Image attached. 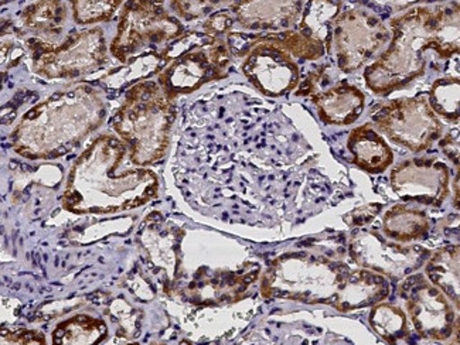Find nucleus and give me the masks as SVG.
Wrapping results in <instances>:
<instances>
[{
    "instance_id": "1",
    "label": "nucleus",
    "mask_w": 460,
    "mask_h": 345,
    "mask_svg": "<svg viewBox=\"0 0 460 345\" xmlns=\"http://www.w3.org/2000/svg\"><path fill=\"white\" fill-rule=\"evenodd\" d=\"M128 147L122 140L102 135L74 163L63 194L68 213L112 214L137 208L155 199L156 174L144 167L120 172Z\"/></svg>"
},
{
    "instance_id": "2",
    "label": "nucleus",
    "mask_w": 460,
    "mask_h": 345,
    "mask_svg": "<svg viewBox=\"0 0 460 345\" xmlns=\"http://www.w3.org/2000/svg\"><path fill=\"white\" fill-rule=\"evenodd\" d=\"M104 117V103L90 86L58 91L24 113L12 135L14 152L31 160L66 156Z\"/></svg>"
},
{
    "instance_id": "3",
    "label": "nucleus",
    "mask_w": 460,
    "mask_h": 345,
    "mask_svg": "<svg viewBox=\"0 0 460 345\" xmlns=\"http://www.w3.org/2000/svg\"><path fill=\"white\" fill-rule=\"evenodd\" d=\"M176 110L159 84L152 81L130 88L114 118V129L129 147L130 160L144 167L164 159Z\"/></svg>"
},
{
    "instance_id": "4",
    "label": "nucleus",
    "mask_w": 460,
    "mask_h": 345,
    "mask_svg": "<svg viewBox=\"0 0 460 345\" xmlns=\"http://www.w3.org/2000/svg\"><path fill=\"white\" fill-rule=\"evenodd\" d=\"M391 27L390 49L364 73L368 88L377 93L397 90L424 74L425 53L434 49V9L414 7L393 19Z\"/></svg>"
},
{
    "instance_id": "5",
    "label": "nucleus",
    "mask_w": 460,
    "mask_h": 345,
    "mask_svg": "<svg viewBox=\"0 0 460 345\" xmlns=\"http://www.w3.org/2000/svg\"><path fill=\"white\" fill-rule=\"evenodd\" d=\"M346 263L314 253H287L268 266L261 290L268 299H288L309 305H333Z\"/></svg>"
},
{
    "instance_id": "6",
    "label": "nucleus",
    "mask_w": 460,
    "mask_h": 345,
    "mask_svg": "<svg viewBox=\"0 0 460 345\" xmlns=\"http://www.w3.org/2000/svg\"><path fill=\"white\" fill-rule=\"evenodd\" d=\"M230 50L220 37L190 33L179 37L161 54L164 63L159 85L171 98L199 90L227 74Z\"/></svg>"
},
{
    "instance_id": "7",
    "label": "nucleus",
    "mask_w": 460,
    "mask_h": 345,
    "mask_svg": "<svg viewBox=\"0 0 460 345\" xmlns=\"http://www.w3.org/2000/svg\"><path fill=\"white\" fill-rule=\"evenodd\" d=\"M33 56V70L46 78H77L107 61V41L101 29L77 31L60 44L43 39L27 43Z\"/></svg>"
},
{
    "instance_id": "8",
    "label": "nucleus",
    "mask_w": 460,
    "mask_h": 345,
    "mask_svg": "<svg viewBox=\"0 0 460 345\" xmlns=\"http://www.w3.org/2000/svg\"><path fill=\"white\" fill-rule=\"evenodd\" d=\"M181 33V22L167 13L161 4L130 2L122 12L110 51L120 63H129L145 47L174 41Z\"/></svg>"
},
{
    "instance_id": "9",
    "label": "nucleus",
    "mask_w": 460,
    "mask_h": 345,
    "mask_svg": "<svg viewBox=\"0 0 460 345\" xmlns=\"http://www.w3.org/2000/svg\"><path fill=\"white\" fill-rule=\"evenodd\" d=\"M371 117L388 139L415 153L427 150L444 129L425 95L383 103Z\"/></svg>"
},
{
    "instance_id": "10",
    "label": "nucleus",
    "mask_w": 460,
    "mask_h": 345,
    "mask_svg": "<svg viewBox=\"0 0 460 345\" xmlns=\"http://www.w3.org/2000/svg\"><path fill=\"white\" fill-rule=\"evenodd\" d=\"M429 249L388 243L378 229H358L351 236L350 258L361 270L394 279H405L427 263Z\"/></svg>"
},
{
    "instance_id": "11",
    "label": "nucleus",
    "mask_w": 460,
    "mask_h": 345,
    "mask_svg": "<svg viewBox=\"0 0 460 345\" xmlns=\"http://www.w3.org/2000/svg\"><path fill=\"white\" fill-rule=\"evenodd\" d=\"M390 39L380 17L356 7L337 17L332 43L336 46L337 63L344 73H351L363 66Z\"/></svg>"
},
{
    "instance_id": "12",
    "label": "nucleus",
    "mask_w": 460,
    "mask_h": 345,
    "mask_svg": "<svg viewBox=\"0 0 460 345\" xmlns=\"http://www.w3.org/2000/svg\"><path fill=\"white\" fill-rule=\"evenodd\" d=\"M408 314L415 330L424 339L445 341L457 327L456 313L444 293L435 288L424 275H410L400 286Z\"/></svg>"
},
{
    "instance_id": "13",
    "label": "nucleus",
    "mask_w": 460,
    "mask_h": 345,
    "mask_svg": "<svg viewBox=\"0 0 460 345\" xmlns=\"http://www.w3.org/2000/svg\"><path fill=\"white\" fill-rule=\"evenodd\" d=\"M243 71L248 81L267 97L278 98L294 91L299 83V66L294 57L274 40L261 36L247 53Z\"/></svg>"
},
{
    "instance_id": "14",
    "label": "nucleus",
    "mask_w": 460,
    "mask_h": 345,
    "mask_svg": "<svg viewBox=\"0 0 460 345\" xmlns=\"http://www.w3.org/2000/svg\"><path fill=\"white\" fill-rule=\"evenodd\" d=\"M449 169L435 159H412L391 172L394 193L403 201L439 207L449 194Z\"/></svg>"
},
{
    "instance_id": "15",
    "label": "nucleus",
    "mask_w": 460,
    "mask_h": 345,
    "mask_svg": "<svg viewBox=\"0 0 460 345\" xmlns=\"http://www.w3.org/2000/svg\"><path fill=\"white\" fill-rule=\"evenodd\" d=\"M300 2H241L231 7L234 21L250 31H287L296 23Z\"/></svg>"
},
{
    "instance_id": "16",
    "label": "nucleus",
    "mask_w": 460,
    "mask_h": 345,
    "mask_svg": "<svg viewBox=\"0 0 460 345\" xmlns=\"http://www.w3.org/2000/svg\"><path fill=\"white\" fill-rule=\"evenodd\" d=\"M388 293L390 285L384 276L367 270H350L344 276L332 305L341 313L354 312L378 305Z\"/></svg>"
},
{
    "instance_id": "17",
    "label": "nucleus",
    "mask_w": 460,
    "mask_h": 345,
    "mask_svg": "<svg viewBox=\"0 0 460 345\" xmlns=\"http://www.w3.org/2000/svg\"><path fill=\"white\" fill-rule=\"evenodd\" d=\"M364 93L357 86L343 83L317 93L314 103L319 117L331 125H350L364 111Z\"/></svg>"
},
{
    "instance_id": "18",
    "label": "nucleus",
    "mask_w": 460,
    "mask_h": 345,
    "mask_svg": "<svg viewBox=\"0 0 460 345\" xmlns=\"http://www.w3.org/2000/svg\"><path fill=\"white\" fill-rule=\"evenodd\" d=\"M347 147L353 156V163L368 172H383L393 164L394 155L388 143L371 123L356 128L350 133Z\"/></svg>"
},
{
    "instance_id": "19",
    "label": "nucleus",
    "mask_w": 460,
    "mask_h": 345,
    "mask_svg": "<svg viewBox=\"0 0 460 345\" xmlns=\"http://www.w3.org/2000/svg\"><path fill=\"white\" fill-rule=\"evenodd\" d=\"M460 248L449 245L439 249L427 261V279L435 288L454 302L456 309L460 305Z\"/></svg>"
},
{
    "instance_id": "20",
    "label": "nucleus",
    "mask_w": 460,
    "mask_h": 345,
    "mask_svg": "<svg viewBox=\"0 0 460 345\" xmlns=\"http://www.w3.org/2000/svg\"><path fill=\"white\" fill-rule=\"evenodd\" d=\"M108 325L93 315L77 314L58 323L51 345H101L107 340Z\"/></svg>"
},
{
    "instance_id": "21",
    "label": "nucleus",
    "mask_w": 460,
    "mask_h": 345,
    "mask_svg": "<svg viewBox=\"0 0 460 345\" xmlns=\"http://www.w3.org/2000/svg\"><path fill=\"white\" fill-rule=\"evenodd\" d=\"M341 6L343 4L339 2H309L305 7L297 31L311 40L323 44L326 50L331 51L334 22L341 16Z\"/></svg>"
},
{
    "instance_id": "22",
    "label": "nucleus",
    "mask_w": 460,
    "mask_h": 345,
    "mask_svg": "<svg viewBox=\"0 0 460 345\" xmlns=\"http://www.w3.org/2000/svg\"><path fill=\"white\" fill-rule=\"evenodd\" d=\"M383 228L384 234L397 243H412L427 235L430 219L420 209L395 206L384 217Z\"/></svg>"
},
{
    "instance_id": "23",
    "label": "nucleus",
    "mask_w": 460,
    "mask_h": 345,
    "mask_svg": "<svg viewBox=\"0 0 460 345\" xmlns=\"http://www.w3.org/2000/svg\"><path fill=\"white\" fill-rule=\"evenodd\" d=\"M432 39V50L444 58L459 51V4L435 7Z\"/></svg>"
},
{
    "instance_id": "24",
    "label": "nucleus",
    "mask_w": 460,
    "mask_h": 345,
    "mask_svg": "<svg viewBox=\"0 0 460 345\" xmlns=\"http://www.w3.org/2000/svg\"><path fill=\"white\" fill-rule=\"evenodd\" d=\"M67 19V7L61 2H39L26 7L22 21L29 31L40 36H58Z\"/></svg>"
},
{
    "instance_id": "25",
    "label": "nucleus",
    "mask_w": 460,
    "mask_h": 345,
    "mask_svg": "<svg viewBox=\"0 0 460 345\" xmlns=\"http://www.w3.org/2000/svg\"><path fill=\"white\" fill-rule=\"evenodd\" d=\"M370 324L391 345H398L410 335L407 315L397 305L385 303L376 305L370 314Z\"/></svg>"
},
{
    "instance_id": "26",
    "label": "nucleus",
    "mask_w": 460,
    "mask_h": 345,
    "mask_svg": "<svg viewBox=\"0 0 460 345\" xmlns=\"http://www.w3.org/2000/svg\"><path fill=\"white\" fill-rule=\"evenodd\" d=\"M459 90L460 83L457 76H445L435 81L430 88L428 102L437 115L457 122L459 120Z\"/></svg>"
},
{
    "instance_id": "27",
    "label": "nucleus",
    "mask_w": 460,
    "mask_h": 345,
    "mask_svg": "<svg viewBox=\"0 0 460 345\" xmlns=\"http://www.w3.org/2000/svg\"><path fill=\"white\" fill-rule=\"evenodd\" d=\"M272 37L290 56L302 58V60H317L323 57L324 51H326V47L323 44L311 40L292 29L272 34Z\"/></svg>"
},
{
    "instance_id": "28",
    "label": "nucleus",
    "mask_w": 460,
    "mask_h": 345,
    "mask_svg": "<svg viewBox=\"0 0 460 345\" xmlns=\"http://www.w3.org/2000/svg\"><path fill=\"white\" fill-rule=\"evenodd\" d=\"M120 2H73L74 21L78 24L105 22L114 16Z\"/></svg>"
},
{
    "instance_id": "29",
    "label": "nucleus",
    "mask_w": 460,
    "mask_h": 345,
    "mask_svg": "<svg viewBox=\"0 0 460 345\" xmlns=\"http://www.w3.org/2000/svg\"><path fill=\"white\" fill-rule=\"evenodd\" d=\"M0 345H47V340L37 330L0 327Z\"/></svg>"
},
{
    "instance_id": "30",
    "label": "nucleus",
    "mask_w": 460,
    "mask_h": 345,
    "mask_svg": "<svg viewBox=\"0 0 460 345\" xmlns=\"http://www.w3.org/2000/svg\"><path fill=\"white\" fill-rule=\"evenodd\" d=\"M234 16L227 12H220V13L213 14L206 23H204V31L206 34L213 37H220L223 34L230 33L231 27L234 24Z\"/></svg>"
},
{
    "instance_id": "31",
    "label": "nucleus",
    "mask_w": 460,
    "mask_h": 345,
    "mask_svg": "<svg viewBox=\"0 0 460 345\" xmlns=\"http://www.w3.org/2000/svg\"><path fill=\"white\" fill-rule=\"evenodd\" d=\"M214 2H173V9L184 19H197L213 11Z\"/></svg>"
},
{
    "instance_id": "32",
    "label": "nucleus",
    "mask_w": 460,
    "mask_h": 345,
    "mask_svg": "<svg viewBox=\"0 0 460 345\" xmlns=\"http://www.w3.org/2000/svg\"><path fill=\"white\" fill-rule=\"evenodd\" d=\"M383 206L380 204H370V206L364 207V208H358L350 214L351 224L353 226H366V224L371 223V219L376 218L380 213V209Z\"/></svg>"
},
{
    "instance_id": "33",
    "label": "nucleus",
    "mask_w": 460,
    "mask_h": 345,
    "mask_svg": "<svg viewBox=\"0 0 460 345\" xmlns=\"http://www.w3.org/2000/svg\"><path fill=\"white\" fill-rule=\"evenodd\" d=\"M13 51L17 50L11 44H0V91H2V86H4L7 70L14 66L13 56H12Z\"/></svg>"
},
{
    "instance_id": "34",
    "label": "nucleus",
    "mask_w": 460,
    "mask_h": 345,
    "mask_svg": "<svg viewBox=\"0 0 460 345\" xmlns=\"http://www.w3.org/2000/svg\"><path fill=\"white\" fill-rule=\"evenodd\" d=\"M456 130L447 133L445 139L440 142V147L444 149L445 155H447L452 162H455L456 166H459V133L455 137Z\"/></svg>"
},
{
    "instance_id": "35",
    "label": "nucleus",
    "mask_w": 460,
    "mask_h": 345,
    "mask_svg": "<svg viewBox=\"0 0 460 345\" xmlns=\"http://www.w3.org/2000/svg\"><path fill=\"white\" fill-rule=\"evenodd\" d=\"M449 345H459V335H455V341L450 342Z\"/></svg>"
},
{
    "instance_id": "36",
    "label": "nucleus",
    "mask_w": 460,
    "mask_h": 345,
    "mask_svg": "<svg viewBox=\"0 0 460 345\" xmlns=\"http://www.w3.org/2000/svg\"><path fill=\"white\" fill-rule=\"evenodd\" d=\"M181 345H196V344H193V342L183 341V342H181Z\"/></svg>"
},
{
    "instance_id": "37",
    "label": "nucleus",
    "mask_w": 460,
    "mask_h": 345,
    "mask_svg": "<svg viewBox=\"0 0 460 345\" xmlns=\"http://www.w3.org/2000/svg\"><path fill=\"white\" fill-rule=\"evenodd\" d=\"M125 345H139V344H125Z\"/></svg>"
}]
</instances>
